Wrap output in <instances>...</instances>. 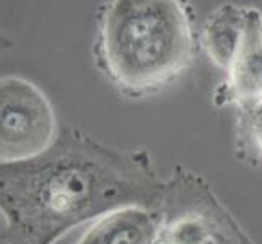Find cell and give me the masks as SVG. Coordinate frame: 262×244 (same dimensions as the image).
<instances>
[{"instance_id":"obj_4","label":"cell","mask_w":262,"mask_h":244,"mask_svg":"<svg viewBox=\"0 0 262 244\" xmlns=\"http://www.w3.org/2000/svg\"><path fill=\"white\" fill-rule=\"evenodd\" d=\"M57 121L48 96L31 81L0 80V163L31 160L57 140Z\"/></svg>"},{"instance_id":"obj_3","label":"cell","mask_w":262,"mask_h":244,"mask_svg":"<svg viewBox=\"0 0 262 244\" xmlns=\"http://www.w3.org/2000/svg\"><path fill=\"white\" fill-rule=\"evenodd\" d=\"M158 244H254L209 183L178 166L158 207Z\"/></svg>"},{"instance_id":"obj_1","label":"cell","mask_w":262,"mask_h":244,"mask_svg":"<svg viewBox=\"0 0 262 244\" xmlns=\"http://www.w3.org/2000/svg\"><path fill=\"white\" fill-rule=\"evenodd\" d=\"M163 191L145 150H117L66 127L42 155L0 166V244H52L125 207L158 212Z\"/></svg>"},{"instance_id":"obj_7","label":"cell","mask_w":262,"mask_h":244,"mask_svg":"<svg viewBox=\"0 0 262 244\" xmlns=\"http://www.w3.org/2000/svg\"><path fill=\"white\" fill-rule=\"evenodd\" d=\"M245 7L225 4L212 12L202 26L201 42L216 67L230 70L243 39L246 26Z\"/></svg>"},{"instance_id":"obj_2","label":"cell","mask_w":262,"mask_h":244,"mask_svg":"<svg viewBox=\"0 0 262 244\" xmlns=\"http://www.w3.org/2000/svg\"><path fill=\"white\" fill-rule=\"evenodd\" d=\"M96 62L130 98L160 92L194 57L189 7L178 0H114L101 12Z\"/></svg>"},{"instance_id":"obj_5","label":"cell","mask_w":262,"mask_h":244,"mask_svg":"<svg viewBox=\"0 0 262 244\" xmlns=\"http://www.w3.org/2000/svg\"><path fill=\"white\" fill-rule=\"evenodd\" d=\"M223 98L246 114L262 103V13L257 8L246 10L245 33L228 70Z\"/></svg>"},{"instance_id":"obj_8","label":"cell","mask_w":262,"mask_h":244,"mask_svg":"<svg viewBox=\"0 0 262 244\" xmlns=\"http://www.w3.org/2000/svg\"><path fill=\"white\" fill-rule=\"evenodd\" d=\"M248 129L256 150L262 155V103L248 114Z\"/></svg>"},{"instance_id":"obj_6","label":"cell","mask_w":262,"mask_h":244,"mask_svg":"<svg viewBox=\"0 0 262 244\" xmlns=\"http://www.w3.org/2000/svg\"><path fill=\"white\" fill-rule=\"evenodd\" d=\"M158 212L125 207L98 218L77 244H158Z\"/></svg>"}]
</instances>
